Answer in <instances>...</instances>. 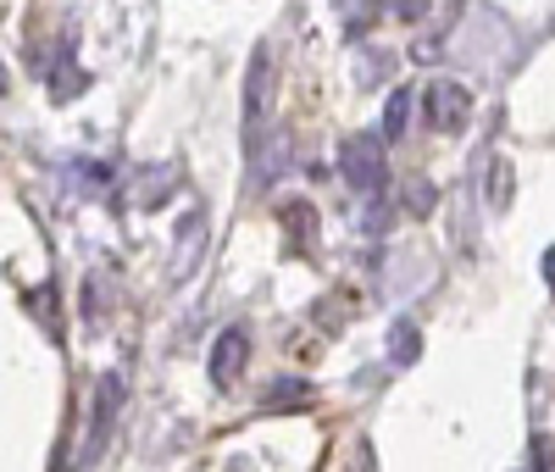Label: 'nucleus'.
I'll use <instances>...</instances> for the list:
<instances>
[{
	"label": "nucleus",
	"instance_id": "nucleus-1",
	"mask_svg": "<svg viewBox=\"0 0 555 472\" xmlns=\"http://www.w3.org/2000/svg\"><path fill=\"white\" fill-rule=\"evenodd\" d=\"M423 117H428L434 133H461L473 117V89L455 84V78H434L423 89Z\"/></svg>",
	"mask_w": 555,
	"mask_h": 472
},
{
	"label": "nucleus",
	"instance_id": "nucleus-2",
	"mask_svg": "<svg viewBox=\"0 0 555 472\" xmlns=\"http://www.w3.org/2000/svg\"><path fill=\"white\" fill-rule=\"evenodd\" d=\"M339 167H345V178L361 189V195H378V189L389 183V162H384V145L373 133H350L339 145Z\"/></svg>",
	"mask_w": 555,
	"mask_h": 472
},
{
	"label": "nucleus",
	"instance_id": "nucleus-3",
	"mask_svg": "<svg viewBox=\"0 0 555 472\" xmlns=\"http://www.w3.org/2000/svg\"><path fill=\"white\" fill-rule=\"evenodd\" d=\"M267 101H272V51H267V44H256V56H250V84H245V128H250V145H261Z\"/></svg>",
	"mask_w": 555,
	"mask_h": 472
},
{
	"label": "nucleus",
	"instance_id": "nucleus-4",
	"mask_svg": "<svg viewBox=\"0 0 555 472\" xmlns=\"http://www.w3.org/2000/svg\"><path fill=\"white\" fill-rule=\"evenodd\" d=\"M245 356H250V340H245V328H222V340L211 345V384L217 390H234L240 384V372H245Z\"/></svg>",
	"mask_w": 555,
	"mask_h": 472
},
{
	"label": "nucleus",
	"instance_id": "nucleus-5",
	"mask_svg": "<svg viewBox=\"0 0 555 472\" xmlns=\"http://www.w3.org/2000/svg\"><path fill=\"white\" fill-rule=\"evenodd\" d=\"M117 406H122V378H117V372H106V378H101V400H95V422H89L83 461H95V456H101V445H106V429H112Z\"/></svg>",
	"mask_w": 555,
	"mask_h": 472
},
{
	"label": "nucleus",
	"instance_id": "nucleus-6",
	"mask_svg": "<svg viewBox=\"0 0 555 472\" xmlns=\"http://www.w3.org/2000/svg\"><path fill=\"white\" fill-rule=\"evenodd\" d=\"M284 233H289V251L295 256H311V245H317V212L306 201H289L284 206Z\"/></svg>",
	"mask_w": 555,
	"mask_h": 472
},
{
	"label": "nucleus",
	"instance_id": "nucleus-7",
	"mask_svg": "<svg viewBox=\"0 0 555 472\" xmlns=\"http://www.w3.org/2000/svg\"><path fill=\"white\" fill-rule=\"evenodd\" d=\"M389 350H395V361H416V356H423V334H416L411 322H395V334H389Z\"/></svg>",
	"mask_w": 555,
	"mask_h": 472
},
{
	"label": "nucleus",
	"instance_id": "nucleus-8",
	"mask_svg": "<svg viewBox=\"0 0 555 472\" xmlns=\"http://www.w3.org/2000/svg\"><path fill=\"white\" fill-rule=\"evenodd\" d=\"M405 112H411V94L395 89L389 106H384V139H400V133H405Z\"/></svg>",
	"mask_w": 555,
	"mask_h": 472
},
{
	"label": "nucleus",
	"instance_id": "nucleus-9",
	"mask_svg": "<svg viewBox=\"0 0 555 472\" xmlns=\"http://www.w3.org/2000/svg\"><path fill=\"white\" fill-rule=\"evenodd\" d=\"M267 406H278V411H284V406H311V384H272Z\"/></svg>",
	"mask_w": 555,
	"mask_h": 472
},
{
	"label": "nucleus",
	"instance_id": "nucleus-10",
	"mask_svg": "<svg viewBox=\"0 0 555 472\" xmlns=\"http://www.w3.org/2000/svg\"><path fill=\"white\" fill-rule=\"evenodd\" d=\"M395 12H400V17H423L428 0H395Z\"/></svg>",
	"mask_w": 555,
	"mask_h": 472
},
{
	"label": "nucleus",
	"instance_id": "nucleus-11",
	"mask_svg": "<svg viewBox=\"0 0 555 472\" xmlns=\"http://www.w3.org/2000/svg\"><path fill=\"white\" fill-rule=\"evenodd\" d=\"M544 278H550V290H555V251L544 256Z\"/></svg>",
	"mask_w": 555,
	"mask_h": 472
}]
</instances>
